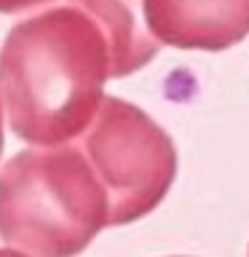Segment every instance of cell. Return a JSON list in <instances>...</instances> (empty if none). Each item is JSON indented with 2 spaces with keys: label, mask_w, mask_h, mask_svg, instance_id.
<instances>
[{
  "label": "cell",
  "mask_w": 249,
  "mask_h": 257,
  "mask_svg": "<svg viewBox=\"0 0 249 257\" xmlns=\"http://www.w3.org/2000/svg\"><path fill=\"white\" fill-rule=\"evenodd\" d=\"M107 228V198L75 142L16 153L0 169V238L30 257H78Z\"/></svg>",
  "instance_id": "cell-2"
},
{
  "label": "cell",
  "mask_w": 249,
  "mask_h": 257,
  "mask_svg": "<svg viewBox=\"0 0 249 257\" xmlns=\"http://www.w3.org/2000/svg\"><path fill=\"white\" fill-rule=\"evenodd\" d=\"M0 153H3V107H0Z\"/></svg>",
  "instance_id": "cell-8"
},
{
  "label": "cell",
  "mask_w": 249,
  "mask_h": 257,
  "mask_svg": "<svg viewBox=\"0 0 249 257\" xmlns=\"http://www.w3.org/2000/svg\"><path fill=\"white\" fill-rule=\"evenodd\" d=\"M107 198V225H129L150 214L177 174L174 142L137 104L102 96L91 123L72 140Z\"/></svg>",
  "instance_id": "cell-3"
},
{
  "label": "cell",
  "mask_w": 249,
  "mask_h": 257,
  "mask_svg": "<svg viewBox=\"0 0 249 257\" xmlns=\"http://www.w3.org/2000/svg\"><path fill=\"white\" fill-rule=\"evenodd\" d=\"M110 78L102 30L64 3L16 22L0 48V99L8 126L30 145L72 142L91 123Z\"/></svg>",
  "instance_id": "cell-1"
},
{
  "label": "cell",
  "mask_w": 249,
  "mask_h": 257,
  "mask_svg": "<svg viewBox=\"0 0 249 257\" xmlns=\"http://www.w3.org/2000/svg\"><path fill=\"white\" fill-rule=\"evenodd\" d=\"M46 3H54V0H0V14H19Z\"/></svg>",
  "instance_id": "cell-6"
},
{
  "label": "cell",
  "mask_w": 249,
  "mask_h": 257,
  "mask_svg": "<svg viewBox=\"0 0 249 257\" xmlns=\"http://www.w3.org/2000/svg\"><path fill=\"white\" fill-rule=\"evenodd\" d=\"M0 257H30V254H24V252H19V249H0Z\"/></svg>",
  "instance_id": "cell-7"
},
{
  "label": "cell",
  "mask_w": 249,
  "mask_h": 257,
  "mask_svg": "<svg viewBox=\"0 0 249 257\" xmlns=\"http://www.w3.org/2000/svg\"><path fill=\"white\" fill-rule=\"evenodd\" d=\"M80 6L102 30L110 54V78H123L145 67L158 54L142 14V0H70Z\"/></svg>",
  "instance_id": "cell-5"
},
{
  "label": "cell",
  "mask_w": 249,
  "mask_h": 257,
  "mask_svg": "<svg viewBox=\"0 0 249 257\" xmlns=\"http://www.w3.org/2000/svg\"><path fill=\"white\" fill-rule=\"evenodd\" d=\"M150 35L158 43L222 51L249 35V0H142Z\"/></svg>",
  "instance_id": "cell-4"
}]
</instances>
